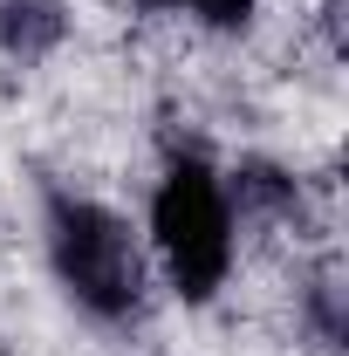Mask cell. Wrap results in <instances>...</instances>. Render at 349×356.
Instances as JSON below:
<instances>
[{
    "label": "cell",
    "mask_w": 349,
    "mask_h": 356,
    "mask_svg": "<svg viewBox=\"0 0 349 356\" xmlns=\"http://www.w3.org/2000/svg\"><path fill=\"white\" fill-rule=\"evenodd\" d=\"M144 254L151 274L172 288L185 309H213L219 295L233 288L240 267V206L226 192L206 151H172L165 172L151 178V206H144Z\"/></svg>",
    "instance_id": "1"
},
{
    "label": "cell",
    "mask_w": 349,
    "mask_h": 356,
    "mask_svg": "<svg viewBox=\"0 0 349 356\" xmlns=\"http://www.w3.org/2000/svg\"><path fill=\"white\" fill-rule=\"evenodd\" d=\"M42 254L62 302L89 315L96 329H124L144 315V295H151L144 233L117 206H103L96 192H76V185L42 192Z\"/></svg>",
    "instance_id": "2"
},
{
    "label": "cell",
    "mask_w": 349,
    "mask_h": 356,
    "mask_svg": "<svg viewBox=\"0 0 349 356\" xmlns=\"http://www.w3.org/2000/svg\"><path fill=\"white\" fill-rule=\"evenodd\" d=\"M62 42H69L62 0H0V55L7 62H48Z\"/></svg>",
    "instance_id": "3"
},
{
    "label": "cell",
    "mask_w": 349,
    "mask_h": 356,
    "mask_svg": "<svg viewBox=\"0 0 349 356\" xmlns=\"http://www.w3.org/2000/svg\"><path fill=\"white\" fill-rule=\"evenodd\" d=\"M137 7L144 14H178L206 35H247L254 14H261V0H137Z\"/></svg>",
    "instance_id": "4"
}]
</instances>
